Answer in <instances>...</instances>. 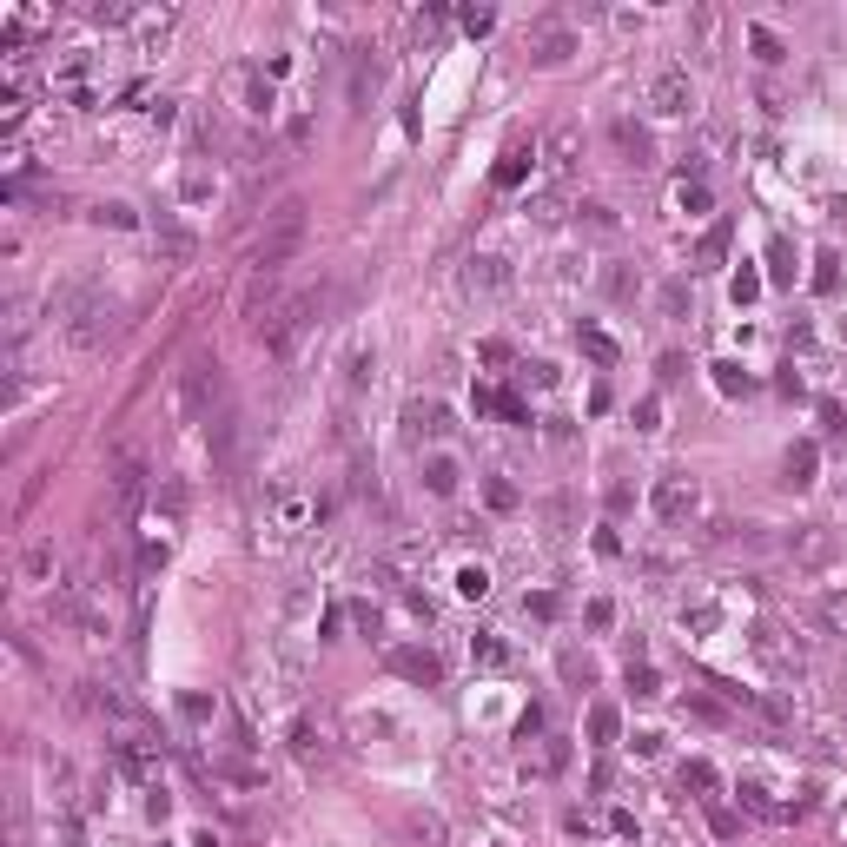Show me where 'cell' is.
<instances>
[{
  "mask_svg": "<svg viewBox=\"0 0 847 847\" xmlns=\"http://www.w3.org/2000/svg\"><path fill=\"white\" fill-rule=\"evenodd\" d=\"M173 404H179V424H219L225 417V371H219V358H186L179 364Z\"/></svg>",
  "mask_w": 847,
  "mask_h": 847,
  "instance_id": "1",
  "label": "cell"
},
{
  "mask_svg": "<svg viewBox=\"0 0 847 847\" xmlns=\"http://www.w3.org/2000/svg\"><path fill=\"white\" fill-rule=\"evenodd\" d=\"M318 318H325V292H298V298H285V305H272V312H265L259 345H265L272 358H292V351L305 345V331H312Z\"/></svg>",
  "mask_w": 847,
  "mask_h": 847,
  "instance_id": "2",
  "label": "cell"
},
{
  "mask_svg": "<svg viewBox=\"0 0 847 847\" xmlns=\"http://www.w3.org/2000/svg\"><path fill=\"white\" fill-rule=\"evenodd\" d=\"M60 331H67L73 351H100V345H113V331H120V312H113L106 298H93V292H73L60 305Z\"/></svg>",
  "mask_w": 847,
  "mask_h": 847,
  "instance_id": "3",
  "label": "cell"
},
{
  "mask_svg": "<svg viewBox=\"0 0 847 847\" xmlns=\"http://www.w3.org/2000/svg\"><path fill=\"white\" fill-rule=\"evenodd\" d=\"M298 245H305V206H298V199H285V206L272 212L265 239H259V252H252V272H259V278H278V272L298 259Z\"/></svg>",
  "mask_w": 847,
  "mask_h": 847,
  "instance_id": "4",
  "label": "cell"
},
{
  "mask_svg": "<svg viewBox=\"0 0 847 847\" xmlns=\"http://www.w3.org/2000/svg\"><path fill=\"white\" fill-rule=\"evenodd\" d=\"M523 53H530L536 67H556V60H570V53H576V34L563 20H536L530 34H523Z\"/></svg>",
  "mask_w": 847,
  "mask_h": 847,
  "instance_id": "5",
  "label": "cell"
},
{
  "mask_svg": "<svg viewBox=\"0 0 847 847\" xmlns=\"http://www.w3.org/2000/svg\"><path fill=\"white\" fill-rule=\"evenodd\" d=\"M649 106H656V113H669V120L695 113V87H689V73H682V67H662L656 80H649Z\"/></svg>",
  "mask_w": 847,
  "mask_h": 847,
  "instance_id": "6",
  "label": "cell"
},
{
  "mask_svg": "<svg viewBox=\"0 0 847 847\" xmlns=\"http://www.w3.org/2000/svg\"><path fill=\"white\" fill-rule=\"evenodd\" d=\"M113 761L126 781H159V742L146 735H113Z\"/></svg>",
  "mask_w": 847,
  "mask_h": 847,
  "instance_id": "7",
  "label": "cell"
},
{
  "mask_svg": "<svg viewBox=\"0 0 847 847\" xmlns=\"http://www.w3.org/2000/svg\"><path fill=\"white\" fill-rule=\"evenodd\" d=\"M649 503H656V517H662V523H689V517L702 510V490L689 484V477H662Z\"/></svg>",
  "mask_w": 847,
  "mask_h": 847,
  "instance_id": "8",
  "label": "cell"
},
{
  "mask_svg": "<svg viewBox=\"0 0 847 847\" xmlns=\"http://www.w3.org/2000/svg\"><path fill=\"white\" fill-rule=\"evenodd\" d=\"M609 139H616V153H623V166H656V139H649L636 120H609Z\"/></svg>",
  "mask_w": 847,
  "mask_h": 847,
  "instance_id": "9",
  "label": "cell"
},
{
  "mask_svg": "<svg viewBox=\"0 0 847 847\" xmlns=\"http://www.w3.org/2000/svg\"><path fill=\"white\" fill-rule=\"evenodd\" d=\"M391 669L411 675V682H437V675H444V662L431 656V649H391Z\"/></svg>",
  "mask_w": 847,
  "mask_h": 847,
  "instance_id": "10",
  "label": "cell"
},
{
  "mask_svg": "<svg viewBox=\"0 0 847 847\" xmlns=\"http://www.w3.org/2000/svg\"><path fill=\"white\" fill-rule=\"evenodd\" d=\"M404 424H411V437L424 444V437H444V431H450V411H444L437 398H431V404H424V398H417V404L404 411Z\"/></svg>",
  "mask_w": 847,
  "mask_h": 847,
  "instance_id": "11",
  "label": "cell"
},
{
  "mask_svg": "<svg viewBox=\"0 0 847 847\" xmlns=\"http://www.w3.org/2000/svg\"><path fill=\"white\" fill-rule=\"evenodd\" d=\"M576 159H583V133H576V126H556V133H550V166H556V179H570Z\"/></svg>",
  "mask_w": 847,
  "mask_h": 847,
  "instance_id": "12",
  "label": "cell"
},
{
  "mask_svg": "<svg viewBox=\"0 0 847 847\" xmlns=\"http://www.w3.org/2000/svg\"><path fill=\"white\" fill-rule=\"evenodd\" d=\"M206 444H212V464H219V470H232V450H239V417L225 411L219 424H206Z\"/></svg>",
  "mask_w": 847,
  "mask_h": 847,
  "instance_id": "13",
  "label": "cell"
},
{
  "mask_svg": "<svg viewBox=\"0 0 847 847\" xmlns=\"http://www.w3.org/2000/svg\"><path fill=\"white\" fill-rule=\"evenodd\" d=\"M470 292H484V298L510 292V265L503 259H470Z\"/></svg>",
  "mask_w": 847,
  "mask_h": 847,
  "instance_id": "14",
  "label": "cell"
},
{
  "mask_svg": "<svg viewBox=\"0 0 847 847\" xmlns=\"http://www.w3.org/2000/svg\"><path fill=\"white\" fill-rule=\"evenodd\" d=\"M60 576V556H53V543H34L20 556V583H53Z\"/></svg>",
  "mask_w": 847,
  "mask_h": 847,
  "instance_id": "15",
  "label": "cell"
},
{
  "mask_svg": "<svg viewBox=\"0 0 847 847\" xmlns=\"http://www.w3.org/2000/svg\"><path fill=\"white\" fill-rule=\"evenodd\" d=\"M232 87L245 93V113H272V87H265V73L239 67V73H232Z\"/></svg>",
  "mask_w": 847,
  "mask_h": 847,
  "instance_id": "16",
  "label": "cell"
},
{
  "mask_svg": "<svg viewBox=\"0 0 847 847\" xmlns=\"http://www.w3.org/2000/svg\"><path fill=\"white\" fill-rule=\"evenodd\" d=\"M530 166H536V146H510V153L497 159V186H523Z\"/></svg>",
  "mask_w": 847,
  "mask_h": 847,
  "instance_id": "17",
  "label": "cell"
},
{
  "mask_svg": "<svg viewBox=\"0 0 847 847\" xmlns=\"http://www.w3.org/2000/svg\"><path fill=\"white\" fill-rule=\"evenodd\" d=\"M378 80H384V73H378V60H371V47H364V53H358V67H351V106L371 100V93H378Z\"/></svg>",
  "mask_w": 847,
  "mask_h": 847,
  "instance_id": "18",
  "label": "cell"
},
{
  "mask_svg": "<svg viewBox=\"0 0 847 847\" xmlns=\"http://www.w3.org/2000/svg\"><path fill=\"white\" fill-rule=\"evenodd\" d=\"M834 543H828V536L821 530H795V536H788V556H801V563H821Z\"/></svg>",
  "mask_w": 847,
  "mask_h": 847,
  "instance_id": "19",
  "label": "cell"
},
{
  "mask_svg": "<svg viewBox=\"0 0 847 847\" xmlns=\"http://www.w3.org/2000/svg\"><path fill=\"white\" fill-rule=\"evenodd\" d=\"M424 484H431V497H450V490H457V464L431 457V464H424Z\"/></svg>",
  "mask_w": 847,
  "mask_h": 847,
  "instance_id": "20",
  "label": "cell"
},
{
  "mask_svg": "<svg viewBox=\"0 0 847 847\" xmlns=\"http://www.w3.org/2000/svg\"><path fill=\"white\" fill-rule=\"evenodd\" d=\"M788 484H814V444H795V450H788Z\"/></svg>",
  "mask_w": 847,
  "mask_h": 847,
  "instance_id": "21",
  "label": "cell"
},
{
  "mask_svg": "<svg viewBox=\"0 0 847 847\" xmlns=\"http://www.w3.org/2000/svg\"><path fill=\"white\" fill-rule=\"evenodd\" d=\"M695 259H702V265H722V259H728V225H709V232H702Z\"/></svg>",
  "mask_w": 847,
  "mask_h": 847,
  "instance_id": "22",
  "label": "cell"
},
{
  "mask_svg": "<svg viewBox=\"0 0 847 847\" xmlns=\"http://www.w3.org/2000/svg\"><path fill=\"white\" fill-rule=\"evenodd\" d=\"M576 345H583L589 358H596V364H616V345H609V338H603L596 325H583V331H576Z\"/></svg>",
  "mask_w": 847,
  "mask_h": 847,
  "instance_id": "23",
  "label": "cell"
},
{
  "mask_svg": "<svg viewBox=\"0 0 847 847\" xmlns=\"http://www.w3.org/2000/svg\"><path fill=\"white\" fill-rule=\"evenodd\" d=\"M768 265H775V285H795V252H788V239L768 245Z\"/></svg>",
  "mask_w": 847,
  "mask_h": 847,
  "instance_id": "24",
  "label": "cell"
},
{
  "mask_svg": "<svg viewBox=\"0 0 847 847\" xmlns=\"http://www.w3.org/2000/svg\"><path fill=\"white\" fill-rule=\"evenodd\" d=\"M404 828H411V841H417V847H437V841H444V821H431V814H411Z\"/></svg>",
  "mask_w": 847,
  "mask_h": 847,
  "instance_id": "25",
  "label": "cell"
},
{
  "mask_svg": "<svg viewBox=\"0 0 847 847\" xmlns=\"http://www.w3.org/2000/svg\"><path fill=\"white\" fill-rule=\"evenodd\" d=\"M715 384L728 391V398H748V371H742V364H715Z\"/></svg>",
  "mask_w": 847,
  "mask_h": 847,
  "instance_id": "26",
  "label": "cell"
},
{
  "mask_svg": "<svg viewBox=\"0 0 847 847\" xmlns=\"http://www.w3.org/2000/svg\"><path fill=\"white\" fill-rule=\"evenodd\" d=\"M93 219H100V225H120V232H126V225H139V219H133V206H120V199L93 206Z\"/></svg>",
  "mask_w": 847,
  "mask_h": 847,
  "instance_id": "27",
  "label": "cell"
},
{
  "mask_svg": "<svg viewBox=\"0 0 847 847\" xmlns=\"http://www.w3.org/2000/svg\"><path fill=\"white\" fill-rule=\"evenodd\" d=\"M345 371H351L345 384H351V391H364V378L378 371V358H371V351H351V364H345Z\"/></svg>",
  "mask_w": 847,
  "mask_h": 847,
  "instance_id": "28",
  "label": "cell"
},
{
  "mask_svg": "<svg viewBox=\"0 0 847 847\" xmlns=\"http://www.w3.org/2000/svg\"><path fill=\"white\" fill-rule=\"evenodd\" d=\"M609 735H616V709H589V742L603 748Z\"/></svg>",
  "mask_w": 847,
  "mask_h": 847,
  "instance_id": "29",
  "label": "cell"
},
{
  "mask_svg": "<svg viewBox=\"0 0 847 847\" xmlns=\"http://www.w3.org/2000/svg\"><path fill=\"white\" fill-rule=\"evenodd\" d=\"M484 497H490V510H517V490L503 484V477H490V484H484Z\"/></svg>",
  "mask_w": 847,
  "mask_h": 847,
  "instance_id": "30",
  "label": "cell"
},
{
  "mask_svg": "<svg viewBox=\"0 0 847 847\" xmlns=\"http://www.w3.org/2000/svg\"><path fill=\"white\" fill-rule=\"evenodd\" d=\"M682 788H702V795H709V788H715V768H709V761H689V768H682Z\"/></svg>",
  "mask_w": 847,
  "mask_h": 847,
  "instance_id": "31",
  "label": "cell"
},
{
  "mask_svg": "<svg viewBox=\"0 0 847 847\" xmlns=\"http://www.w3.org/2000/svg\"><path fill=\"white\" fill-rule=\"evenodd\" d=\"M457 589H464V596H490V576H484V570H464Z\"/></svg>",
  "mask_w": 847,
  "mask_h": 847,
  "instance_id": "32",
  "label": "cell"
},
{
  "mask_svg": "<svg viewBox=\"0 0 847 847\" xmlns=\"http://www.w3.org/2000/svg\"><path fill=\"white\" fill-rule=\"evenodd\" d=\"M629 689H636V695H662V682H656V669H629Z\"/></svg>",
  "mask_w": 847,
  "mask_h": 847,
  "instance_id": "33",
  "label": "cell"
},
{
  "mask_svg": "<svg viewBox=\"0 0 847 847\" xmlns=\"http://www.w3.org/2000/svg\"><path fill=\"white\" fill-rule=\"evenodd\" d=\"M748 40H755V53H761V60H781V40H775V34H761V27H755Z\"/></svg>",
  "mask_w": 847,
  "mask_h": 847,
  "instance_id": "34",
  "label": "cell"
},
{
  "mask_svg": "<svg viewBox=\"0 0 847 847\" xmlns=\"http://www.w3.org/2000/svg\"><path fill=\"white\" fill-rule=\"evenodd\" d=\"M755 292H761V278H755V272H735V305H748Z\"/></svg>",
  "mask_w": 847,
  "mask_h": 847,
  "instance_id": "35",
  "label": "cell"
},
{
  "mask_svg": "<svg viewBox=\"0 0 847 847\" xmlns=\"http://www.w3.org/2000/svg\"><path fill=\"white\" fill-rule=\"evenodd\" d=\"M682 305H689V292H682V285H662V312L682 318Z\"/></svg>",
  "mask_w": 847,
  "mask_h": 847,
  "instance_id": "36",
  "label": "cell"
},
{
  "mask_svg": "<svg viewBox=\"0 0 847 847\" xmlns=\"http://www.w3.org/2000/svg\"><path fill=\"white\" fill-rule=\"evenodd\" d=\"M656 417H662L656 398H642V404H636V431H656Z\"/></svg>",
  "mask_w": 847,
  "mask_h": 847,
  "instance_id": "37",
  "label": "cell"
},
{
  "mask_svg": "<svg viewBox=\"0 0 847 847\" xmlns=\"http://www.w3.org/2000/svg\"><path fill=\"white\" fill-rule=\"evenodd\" d=\"M609 623H616V609L596 596V603H589V629H609Z\"/></svg>",
  "mask_w": 847,
  "mask_h": 847,
  "instance_id": "38",
  "label": "cell"
},
{
  "mask_svg": "<svg viewBox=\"0 0 847 847\" xmlns=\"http://www.w3.org/2000/svg\"><path fill=\"white\" fill-rule=\"evenodd\" d=\"M841 285V272H834V259H821V272H814V292H834Z\"/></svg>",
  "mask_w": 847,
  "mask_h": 847,
  "instance_id": "39",
  "label": "cell"
},
{
  "mask_svg": "<svg viewBox=\"0 0 847 847\" xmlns=\"http://www.w3.org/2000/svg\"><path fill=\"white\" fill-rule=\"evenodd\" d=\"M563 675H570V682H589V675H596V669H589L583 656H563Z\"/></svg>",
  "mask_w": 847,
  "mask_h": 847,
  "instance_id": "40",
  "label": "cell"
}]
</instances>
